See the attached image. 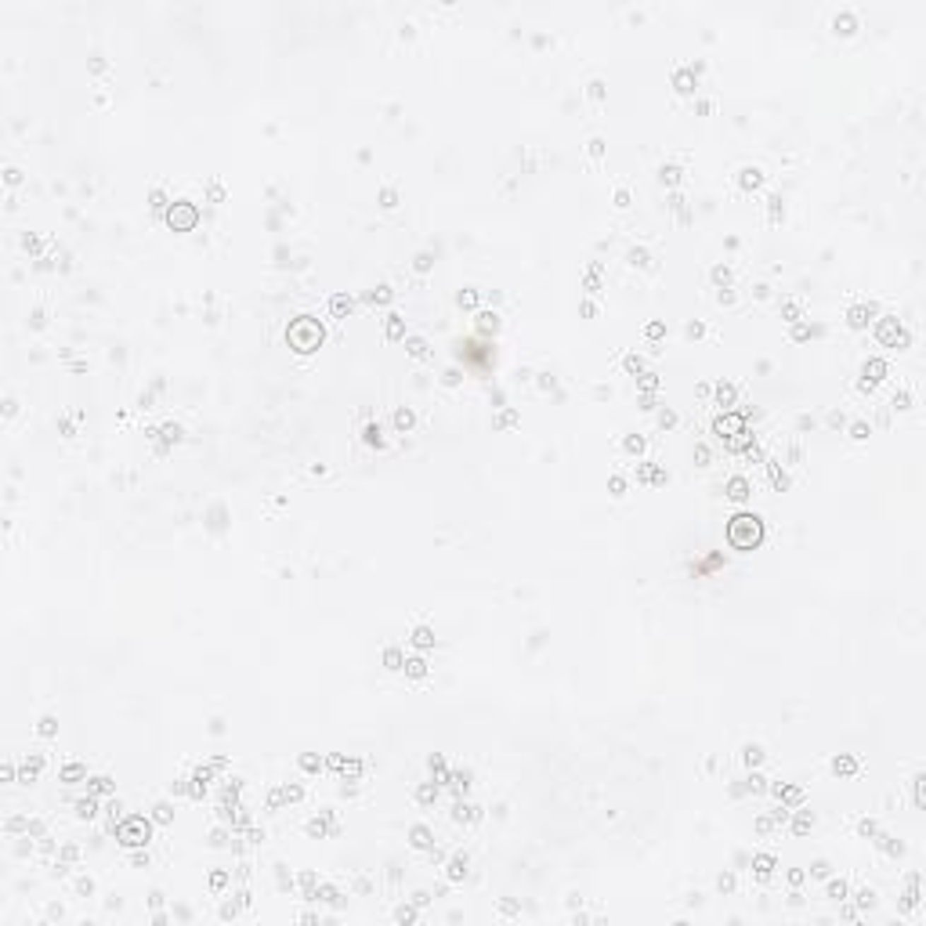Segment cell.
I'll list each match as a JSON object with an SVG mask.
<instances>
[{"label": "cell", "mask_w": 926, "mask_h": 926, "mask_svg": "<svg viewBox=\"0 0 926 926\" xmlns=\"http://www.w3.org/2000/svg\"><path fill=\"white\" fill-rule=\"evenodd\" d=\"M731 539H734L738 546H753V543L760 539V524H756V517H749V529H742V517H734V524H731Z\"/></svg>", "instance_id": "obj_1"}]
</instances>
